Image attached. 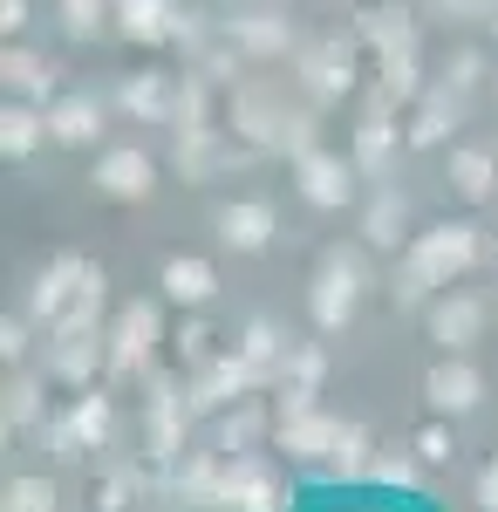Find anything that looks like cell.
I'll return each instance as SVG.
<instances>
[{"label": "cell", "instance_id": "6da1fadb", "mask_svg": "<svg viewBox=\"0 0 498 512\" xmlns=\"http://www.w3.org/2000/svg\"><path fill=\"white\" fill-rule=\"evenodd\" d=\"M471 233L464 226H444V233H423L403 260V294H423V287H451V274L471 267Z\"/></svg>", "mask_w": 498, "mask_h": 512}, {"label": "cell", "instance_id": "7a4b0ae2", "mask_svg": "<svg viewBox=\"0 0 498 512\" xmlns=\"http://www.w3.org/2000/svg\"><path fill=\"white\" fill-rule=\"evenodd\" d=\"M355 260H328L321 267V280H314V321L321 328H342L348 315H355Z\"/></svg>", "mask_w": 498, "mask_h": 512}, {"label": "cell", "instance_id": "3957f363", "mask_svg": "<svg viewBox=\"0 0 498 512\" xmlns=\"http://www.w3.org/2000/svg\"><path fill=\"white\" fill-rule=\"evenodd\" d=\"M96 185L110 198H144L151 192V158L144 151H110V158L96 164Z\"/></svg>", "mask_w": 498, "mask_h": 512}, {"label": "cell", "instance_id": "277c9868", "mask_svg": "<svg viewBox=\"0 0 498 512\" xmlns=\"http://www.w3.org/2000/svg\"><path fill=\"white\" fill-rule=\"evenodd\" d=\"M478 321H485V308H478L471 294H451V301L430 308V335H437L444 349H464V342L478 335Z\"/></svg>", "mask_w": 498, "mask_h": 512}, {"label": "cell", "instance_id": "5b68a950", "mask_svg": "<svg viewBox=\"0 0 498 512\" xmlns=\"http://www.w3.org/2000/svg\"><path fill=\"white\" fill-rule=\"evenodd\" d=\"M301 192L314 198V205H342V198H348V164L314 158V151H307V158H301Z\"/></svg>", "mask_w": 498, "mask_h": 512}, {"label": "cell", "instance_id": "8992f818", "mask_svg": "<svg viewBox=\"0 0 498 512\" xmlns=\"http://www.w3.org/2000/svg\"><path fill=\"white\" fill-rule=\"evenodd\" d=\"M151 335H157V315H151V308H130L123 328H116V342H110V362H116V369H137L144 349H151Z\"/></svg>", "mask_w": 498, "mask_h": 512}, {"label": "cell", "instance_id": "52a82bcc", "mask_svg": "<svg viewBox=\"0 0 498 512\" xmlns=\"http://www.w3.org/2000/svg\"><path fill=\"white\" fill-rule=\"evenodd\" d=\"M267 233H273L267 205H226V212H219V239H226V246H267Z\"/></svg>", "mask_w": 498, "mask_h": 512}, {"label": "cell", "instance_id": "ba28073f", "mask_svg": "<svg viewBox=\"0 0 498 512\" xmlns=\"http://www.w3.org/2000/svg\"><path fill=\"white\" fill-rule=\"evenodd\" d=\"M430 403H437V410H471V403H478V376H471L464 362L430 369Z\"/></svg>", "mask_w": 498, "mask_h": 512}, {"label": "cell", "instance_id": "9c48e42d", "mask_svg": "<svg viewBox=\"0 0 498 512\" xmlns=\"http://www.w3.org/2000/svg\"><path fill=\"white\" fill-rule=\"evenodd\" d=\"M116 21H123L130 35H144V41H157V35H171V28H178L164 0H116Z\"/></svg>", "mask_w": 498, "mask_h": 512}, {"label": "cell", "instance_id": "30bf717a", "mask_svg": "<svg viewBox=\"0 0 498 512\" xmlns=\"http://www.w3.org/2000/svg\"><path fill=\"white\" fill-rule=\"evenodd\" d=\"M226 506H246V512H267L273 506V485L260 465H232L226 472Z\"/></svg>", "mask_w": 498, "mask_h": 512}, {"label": "cell", "instance_id": "8fae6325", "mask_svg": "<svg viewBox=\"0 0 498 512\" xmlns=\"http://www.w3.org/2000/svg\"><path fill=\"white\" fill-rule=\"evenodd\" d=\"M164 294H171V301H205V294H212V267L171 260V267H164Z\"/></svg>", "mask_w": 498, "mask_h": 512}, {"label": "cell", "instance_id": "7c38bea8", "mask_svg": "<svg viewBox=\"0 0 498 512\" xmlns=\"http://www.w3.org/2000/svg\"><path fill=\"white\" fill-rule=\"evenodd\" d=\"M451 185H458L464 198H485L492 192V158H485V151H458V158H451Z\"/></svg>", "mask_w": 498, "mask_h": 512}, {"label": "cell", "instance_id": "4fadbf2b", "mask_svg": "<svg viewBox=\"0 0 498 512\" xmlns=\"http://www.w3.org/2000/svg\"><path fill=\"white\" fill-rule=\"evenodd\" d=\"M48 130H55L62 144H89V137H96V110H89V103H62V110L48 117Z\"/></svg>", "mask_w": 498, "mask_h": 512}, {"label": "cell", "instance_id": "5bb4252c", "mask_svg": "<svg viewBox=\"0 0 498 512\" xmlns=\"http://www.w3.org/2000/svg\"><path fill=\"white\" fill-rule=\"evenodd\" d=\"M0 144H7V158H28V151H35V117H28V110H7Z\"/></svg>", "mask_w": 498, "mask_h": 512}, {"label": "cell", "instance_id": "9a60e30c", "mask_svg": "<svg viewBox=\"0 0 498 512\" xmlns=\"http://www.w3.org/2000/svg\"><path fill=\"white\" fill-rule=\"evenodd\" d=\"M396 233H403V205L383 198V205L369 212V239H376V246H396Z\"/></svg>", "mask_w": 498, "mask_h": 512}, {"label": "cell", "instance_id": "2e32d148", "mask_svg": "<svg viewBox=\"0 0 498 512\" xmlns=\"http://www.w3.org/2000/svg\"><path fill=\"white\" fill-rule=\"evenodd\" d=\"M314 89H348V55L321 48V55H314Z\"/></svg>", "mask_w": 498, "mask_h": 512}, {"label": "cell", "instance_id": "e0dca14e", "mask_svg": "<svg viewBox=\"0 0 498 512\" xmlns=\"http://www.w3.org/2000/svg\"><path fill=\"white\" fill-rule=\"evenodd\" d=\"M7 512H48V485H41V478H21V485L7 492Z\"/></svg>", "mask_w": 498, "mask_h": 512}, {"label": "cell", "instance_id": "ac0fdd59", "mask_svg": "<svg viewBox=\"0 0 498 512\" xmlns=\"http://www.w3.org/2000/svg\"><path fill=\"white\" fill-rule=\"evenodd\" d=\"M103 424H110V410H103V403L89 396V403L76 410V437H103Z\"/></svg>", "mask_w": 498, "mask_h": 512}, {"label": "cell", "instance_id": "d6986e66", "mask_svg": "<svg viewBox=\"0 0 498 512\" xmlns=\"http://www.w3.org/2000/svg\"><path fill=\"white\" fill-rule=\"evenodd\" d=\"M444 123H451V110H444V103H430V110L417 117V144H437V137H444Z\"/></svg>", "mask_w": 498, "mask_h": 512}, {"label": "cell", "instance_id": "ffe728a7", "mask_svg": "<svg viewBox=\"0 0 498 512\" xmlns=\"http://www.w3.org/2000/svg\"><path fill=\"white\" fill-rule=\"evenodd\" d=\"M123 103H130V110H157V103H164V89H157V82H137Z\"/></svg>", "mask_w": 498, "mask_h": 512}, {"label": "cell", "instance_id": "44dd1931", "mask_svg": "<svg viewBox=\"0 0 498 512\" xmlns=\"http://www.w3.org/2000/svg\"><path fill=\"white\" fill-rule=\"evenodd\" d=\"M478 506L498 512V465H485V472H478Z\"/></svg>", "mask_w": 498, "mask_h": 512}, {"label": "cell", "instance_id": "7402d4cb", "mask_svg": "<svg viewBox=\"0 0 498 512\" xmlns=\"http://www.w3.org/2000/svg\"><path fill=\"white\" fill-rule=\"evenodd\" d=\"M7 417H14V424H28V417H35V390H14V396H7Z\"/></svg>", "mask_w": 498, "mask_h": 512}, {"label": "cell", "instance_id": "603a6c76", "mask_svg": "<svg viewBox=\"0 0 498 512\" xmlns=\"http://www.w3.org/2000/svg\"><path fill=\"white\" fill-rule=\"evenodd\" d=\"M417 451H423V458H451V437H444V431H423Z\"/></svg>", "mask_w": 498, "mask_h": 512}, {"label": "cell", "instance_id": "cb8c5ba5", "mask_svg": "<svg viewBox=\"0 0 498 512\" xmlns=\"http://www.w3.org/2000/svg\"><path fill=\"white\" fill-rule=\"evenodd\" d=\"M376 478H383V485H410V465H403V458H383Z\"/></svg>", "mask_w": 498, "mask_h": 512}, {"label": "cell", "instance_id": "d4e9b609", "mask_svg": "<svg viewBox=\"0 0 498 512\" xmlns=\"http://www.w3.org/2000/svg\"><path fill=\"white\" fill-rule=\"evenodd\" d=\"M0 21H7V28H21V21H28V0H0Z\"/></svg>", "mask_w": 498, "mask_h": 512}]
</instances>
